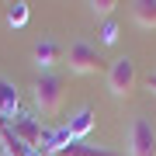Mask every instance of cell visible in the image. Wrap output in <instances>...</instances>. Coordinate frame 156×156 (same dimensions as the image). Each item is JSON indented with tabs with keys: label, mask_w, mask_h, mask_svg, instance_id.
<instances>
[{
	"label": "cell",
	"mask_w": 156,
	"mask_h": 156,
	"mask_svg": "<svg viewBox=\"0 0 156 156\" xmlns=\"http://www.w3.org/2000/svg\"><path fill=\"white\" fill-rule=\"evenodd\" d=\"M35 104L42 108V115H56L62 108V76L42 73V76L35 80Z\"/></svg>",
	"instance_id": "1"
},
{
	"label": "cell",
	"mask_w": 156,
	"mask_h": 156,
	"mask_svg": "<svg viewBox=\"0 0 156 156\" xmlns=\"http://www.w3.org/2000/svg\"><path fill=\"white\" fill-rule=\"evenodd\" d=\"M135 83H139V73H135V62L122 56L111 62V69H108V90H111L115 97H132Z\"/></svg>",
	"instance_id": "2"
},
{
	"label": "cell",
	"mask_w": 156,
	"mask_h": 156,
	"mask_svg": "<svg viewBox=\"0 0 156 156\" xmlns=\"http://www.w3.org/2000/svg\"><path fill=\"white\" fill-rule=\"evenodd\" d=\"M11 128H14V135L28 146V149H49V139H52V135L45 132L31 115H14L11 118Z\"/></svg>",
	"instance_id": "3"
},
{
	"label": "cell",
	"mask_w": 156,
	"mask_h": 156,
	"mask_svg": "<svg viewBox=\"0 0 156 156\" xmlns=\"http://www.w3.org/2000/svg\"><path fill=\"white\" fill-rule=\"evenodd\" d=\"M128 156H156V128L146 118H135L128 128Z\"/></svg>",
	"instance_id": "4"
},
{
	"label": "cell",
	"mask_w": 156,
	"mask_h": 156,
	"mask_svg": "<svg viewBox=\"0 0 156 156\" xmlns=\"http://www.w3.org/2000/svg\"><path fill=\"white\" fill-rule=\"evenodd\" d=\"M66 66L73 73H97L101 69V52L90 42H73L66 52Z\"/></svg>",
	"instance_id": "5"
},
{
	"label": "cell",
	"mask_w": 156,
	"mask_h": 156,
	"mask_svg": "<svg viewBox=\"0 0 156 156\" xmlns=\"http://www.w3.org/2000/svg\"><path fill=\"white\" fill-rule=\"evenodd\" d=\"M90 128H94V111H90V108H80V111H76V115H73L69 122H66L69 142H80V139H83V135L90 132Z\"/></svg>",
	"instance_id": "6"
},
{
	"label": "cell",
	"mask_w": 156,
	"mask_h": 156,
	"mask_svg": "<svg viewBox=\"0 0 156 156\" xmlns=\"http://www.w3.org/2000/svg\"><path fill=\"white\" fill-rule=\"evenodd\" d=\"M0 142H4V153H7V156H31V149L14 135V128L7 125L4 118H0Z\"/></svg>",
	"instance_id": "7"
},
{
	"label": "cell",
	"mask_w": 156,
	"mask_h": 156,
	"mask_svg": "<svg viewBox=\"0 0 156 156\" xmlns=\"http://www.w3.org/2000/svg\"><path fill=\"white\" fill-rule=\"evenodd\" d=\"M17 87L11 83L7 76H0V118H7V115H17Z\"/></svg>",
	"instance_id": "8"
},
{
	"label": "cell",
	"mask_w": 156,
	"mask_h": 156,
	"mask_svg": "<svg viewBox=\"0 0 156 156\" xmlns=\"http://www.w3.org/2000/svg\"><path fill=\"white\" fill-rule=\"evenodd\" d=\"M59 56H62V49H59V42H52V38H42L38 45H35V59H38V66H42V69L56 66Z\"/></svg>",
	"instance_id": "9"
},
{
	"label": "cell",
	"mask_w": 156,
	"mask_h": 156,
	"mask_svg": "<svg viewBox=\"0 0 156 156\" xmlns=\"http://www.w3.org/2000/svg\"><path fill=\"white\" fill-rule=\"evenodd\" d=\"M52 156H118L111 149H104V146H87V142H69L62 146V149H56Z\"/></svg>",
	"instance_id": "10"
},
{
	"label": "cell",
	"mask_w": 156,
	"mask_h": 156,
	"mask_svg": "<svg viewBox=\"0 0 156 156\" xmlns=\"http://www.w3.org/2000/svg\"><path fill=\"white\" fill-rule=\"evenodd\" d=\"M132 17L142 28H156V0H132Z\"/></svg>",
	"instance_id": "11"
},
{
	"label": "cell",
	"mask_w": 156,
	"mask_h": 156,
	"mask_svg": "<svg viewBox=\"0 0 156 156\" xmlns=\"http://www.w3.org/2000/svg\"><path fill=\"white\" fill-rule=\"evenodd\" d=\"M7 21H11L14 28H21V24L28 21V4H11V11H7Z\"/></svg>",
	"instance_id": "12"
},
{
	"label": "cell",
	"mask_w": 156,
	"mask_h": 156,
	"mask_svg": "<svg viewBox=\"0 0 156 156\" xmlns=\"http://www.w3.org/2000/svg\"><path fill=\"white\" fill-rule=\"evenodd\" d=\"M101 42H104V45H115L118 42V21H115V17H108V21L101 24Z\"/></svg>",
	"instance_id": "13"
},
{
	"label": "cell",
	"mask_w": 156,
	"mask_h": 156,
	"mask_svg": "<svg viewBox=\"0 0 156 156\" xmlns=\"http://www.w3.org/2000/svg\"><path fill=\"white\" fill-rule=\"evenodd\" d=\"M87 7H90L94 14H104V17H111V11H115L118 4H115V0H90Z\"/></svg>",
	"instance_id": "14"
},
{
	"label": "cell",
	"mask_w": 156,
	"mask_h": 156,
	"mask_svg": "<svg viewBox=\"0 0 156 156\" xmlns=\"http://www.w3.org/2000/svg\"><path fill=\"white\" fill-rule=\"evenodd\" d=\"M146 83H149V90H153V94H156V73H153L149 80H146Z\"/></svg>",
	"instance_id": "15"
},
{
	"label": "cell",
	"mask_w": 156,
	"mask_h": 156,
	"mask_svg": "<svg viewBox=\"0 0 156 156\" xmlns=\"http://www.w3.org/2000/svg\"><path fill=\"white\" fill-rule=\"evenodd\" d=\"M4 156H7V153H4Z\"/></svg>",
	"instance_id": "16"
}]
</instances>
